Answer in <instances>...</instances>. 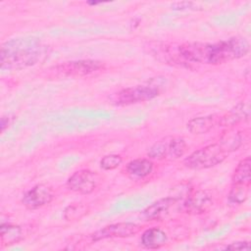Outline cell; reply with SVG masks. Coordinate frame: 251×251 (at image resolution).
Instances as JSON below:
<instances>
[{
    "mask_svg": "<svg viewBox=\"0 0 251 251\" xmlns=\"http://www.w3.org/2000/svg\"><path fill=\"white\" fill-rule=\"evenodd\" d=\"M186 151V143L180 137L164 138L156 142L148 151V156L156 160H176Z\"/></svg>",
    "mask_w": 251,
    "mask_h": 251,
    "instance_id": "6",
    "label": "cell"
},
{
    "mask_svg": "<svg viewBox=\"0 0 251 251\" xmlns=\"http://www.w3.org/2000/svg\"><path fill=\"white\" fill-rule=\"evenodd\" d=\"M250 186L243 184H231L230 191L228 193V200L233 204H242L249 195Z\"/></svg>",
    "mask_w": 251,
    "mask_h": 251,
    "instance_id": "19",
    "label": "cell"
},
{
    "mask_svg": "<svg viewBox=\"0 0 251 251\" xmlns=\"http://www.w3.org/2000/svg\"><path fill=\"white\" fill-rule=\"evenodd\" d=\"M249 117V107L247 104L243 102L236 105L233 109H231L227 114L220 118L219 125L221 126H232L244 119H248Z\"/></svg>",
    "mask_w": 251,
    "mask_h": 251,
    "instance_id": "15",
    "label": "cell"
},
{
    "mask_svg": "<svg viewBox=\"0 0 251 251\" xmlns=\"http://www.w3.org/2000/svg\"><path fill=\"white\" fill-rule=\"evenodd\" d=\"M123 162V158L117 154L104 156L100 161V167L105 171H111L118 168Z\"/></svg>",
    "mask_w": 251,
    "mask_h": 251,
    "instance_id": "20",
    "label": "cell"
},
{
    "mask_svg": "<svg viewBox=\"0 0 251 251\" xmlns=\"http://www.w3.org/2000/svg\"><path fill=\"white\" fill-rule=\"evenodd\" d=\"M54 198L53 189L47 184H36L27 190L22 199V203L28 210H35L49 204Z\"/></svg>",
    "mask_w": 251,
    "mask_h": 251,
    "instance_id": "9",
    "label": "cell"
},
{
    "mask_svg": "<svg viewBox=\"0 0 251 251\" xmlns=\"http://www.w3.org/2000/svg\"><path fill=\"white\" fill-rule=\"evenodd\" d=\"M141 228V226L133 223H117L106 226L101 229L89 234V238L91 242H96L107 238L129 237L138 233Z\"/></svg>",
    "mask_w": 251,
    "mask_h": 251,
    "instance_id": "8",
    "label": "cell"
},
{
    "mask_svg": "<svg viewBox=\"0 0 251 251\" xmlns=\"http://www.w3.org/2000/svg\"><path fill=\"white\" fill-rule=\"evenodd\" d=\"M231 152L230 148L220 140L194 151L184 160L183 164L192 170L209 169L224 162Z\"/></svg>",
    "mask_w": 251,
    "mask_h": 251,
    "instance_id": "3",
    "label": "cell"
},
{
    "mask_svg": "<svg viewBox=\"0 0 251 251\" xmlns=\"http://www.w3.org/2000/svg\"><path fill=\"white\" fill-rule=\"evenodd\" d=\"M127 175L132 178H144L153 171V163L149 159H135L130 161L126 168Z\"/></svg>",
    "mask_w": 251,
    "mask_h": 251,
    "instance_id": "13",
    "label": "cell"
},
{
    "mask_svg": "<svg viewBox=\"0 0 251 251\" xmlns=\"http://www.w3.org/2000/svg\"><path fill=\"white\" fill-rule=\"evenodd\" d=\"M225 248L231 249V250H249L250 245L248 241H240V242L230 243L229 245H226Z\"/></svg>",
    "mask_w": 251,
    "mask_h": 251,
    "instance_id": "21",
    "label": "cell"
},
{
    "mask_svg": "<svg viewBox=\"0 0 251 251\" xmlns=\"http://www.w3.org/2000/svg\"><path fill=\"white\" fill-rule=\"evenodd\" d=\"M100 182V176L90 170L75 172L68 179L67 186L70 190L79 194H89L94 191Z\"/></svg>",
    "mask_w": 251,
    "mask_h": 251,
    "instance_id": "7",
    "label": "cell"
},
{
    "mask_svg": "<svg viewBox=\"0 0 251 251\" xmlns=\"http://www.w3.org/2000/svg\"><path fill=\"white\" fill-rule=\"evenodd\" d=\"M250 157H246L241 160L236 166L231 180V184H243L250 186L251 184V170H250Z\"/></svg>",
    "mask_w": 251,
    "mask_h": 251,
    "instance_id": "17",
    "label": "cell"
},
{
    "mask_svg": "<svg viewBox=\"0 0 251 251\" xmlns=\"http://www.w3.org/2000/svg\"><path fill=\"white\" fill-rule=\"evenodd\" d=\"M176 200L172 197L160 199L143 211V216L147 221H161L170 214V209L176 204Z\"/></svg>",
    "mask_w": 251,
    "mask_h": 251,
    "instance_id": "11",
    "label": "cell"
},
{
    "mask_svg": "<svg viewBox=\"0 0 251 251\" xmlns=\"http://www.w3.org/2000/svg\"><path fill=\"white\" fill-rule=\"evenodd\" d=\"M159 89L153 85H136L124 88L110 97L112 104L126 106L151 100L159 95Z\"/></svg>",
    "mask_w": 251,
    "mask_h": 251,
    "instance_id": "5",
    "label": "cell"
},
{
    "mask_svg": "<svg viewBox=\"0 0 251 251\" xmlns=\"http://www.w3.org/2000/svg\"><path fill=\"white\" fill-rule=\"evenodd\" d=\"M104 69V63L97 60H78L64 62L48 70L55 77H82L96 74Z\"/></svg>",
    "mask_w": 251,
    "mask_h": 251,
    "instance_id": "4",
    "label": "cell"
},
{
    "mask_svg": "<svg viewBox=\"0 0 251 251\" xmlns=\"http://www.w3.org/2000/svg\"><path fill=\"white\" fill-rule=\"evenodd\" d=\"M23 229L21 226L12 224H2L0 227L1 246L6 247L18 243L23 239Z\"/></svg>",
    "mask_w": 251,
    "mask_h": 251,
    "instance_id": "16",
    "label": "cell"
},
{
    "mask_svg": "<svg viewBox=\"0 0 251 251\" xmlns=\"http://www.w3.org/2000/svg\"><path fill=\"white\" fill-rule=\"evenodd\" d=\"M88 4H90V5H97V4H101V2H88Z\"/></svg>",
    "mask_w": 251,
    "mask_h": 251,
    "instance_id": "24",
    "label": "cell"
},
{
    "mask_svg": "<svg viewBox=\"0 0 251 251\" xmlns=\"http://www.w3.org/2000/svg\"><path fill=\"white\" fill-rule=\"evenodd\" d=\"M218 122L214 115L193 118L187 123V129L193 134H204L209 132Z\"/></svg>",
    "mask_w": 251,
    "mask_h": 251,
    "instance_id": "14",
    "label": "cell"
},
{
    "mask_svg": "<svg viewBox=\"0 0 251 251\" xmlns=\"http://www.w3.org/2000/svg\"><path fill=\"white\" fill-rule=\"evenodd\" d=\"M50 53L49 46L38 38H14L1 47V70H22L44 61Z\"/></svg>",
    "mask_w": 251,
    "mask_h": 251,
    "instance_id": "2",
    "label": "cell"
},
{
    "mask_svg": "<svg viewBox=\"0 0 251 251\" xmlns=\"http://www.w3.org/2000/svg\"><path fill=\"white\" fill-rule=\"evenodd\" d=\"M193 3L192 2H181V3H176L174 4L172 7H174L173 9H176V10H183L186 8H189L190 6H192Z\"/></svg>",
    "mask_w": 251,
    "mask_h": 251,
    "instance_id": "22",
    "label": "cell"
},
{
    "mask_svg": "<svg viewBox=\"0 0 251 251\" xmlns=\"http://www.w3.org/2000/svg\"><path fill=\"white\" fill-rule=\"evenodd\" d=\"M10 124H11V118H10V116H8V117H2V119H1V130L4 131L5 127L8 126Z\"/></svg>",
    "mask_w": 251,
    "mask_h": 251,
    "instance_id": "23",
    "label": "cell"
},
{
    "mask_svg": "<svg viewBox=\"0 0 251 251\" xmlns=\"http://www.w3.org/2000/svg\"><path fill=\"white\" fill-rule=\"evenodd\" d=\"M250 49L248 40L233 36L214 43L186 42L177 46L179 57L184 63L219 65L244 57Z\"/></svg>",
    "mask_w": 251,
    "mask_h": 251,
    "instance_id": "1",
    "label": "cell"
},
{
    "mask_svg": "<svg viewBox=\"0 0 251 251\" xmlns=\"http://www.w3.org/2000/svg\"><path fill=\"white\" fill-rule=\"evenodd\" d=\"M88 213V207L83 203H74L64 210V218L67 221H77Z\"/></svg>",
    "mask_w": 251,
    "mask_h": 251,
    "instance_id": "18",
    "label": "cell"
},
{
    "mask_svg": "<svg viewBox=\"0 0 251 251\" xmlns=\"http://www.w3.org/2000/svg\"><path fill=\"white\" fill-rule=\"evenodd\" d=\"M168 242V235L158 227L146 229L141 235V244L148 249H158Z\"/></svg>",
    "mask_w": 251,
    "mask_h": 251,
    "instance_id": "12",
    "label": "cell"
},
{
    "mask_svg": "<svg viewBox=\"0 0 251 251\" xmlns=\"http://www.w3.org/2000/svg\"><path fill=\"white\" fill-rule=\"evenodd\" d=\"M213 197L207 190L198 189L188 195L183 203V209L186 213L199 215L209 211L213 206Z\"/></svg>",
    "mask_w": 251,
    "mask_h": 251,
    "instance_id": "10",
    "label": "cell"
}]
</instances>
